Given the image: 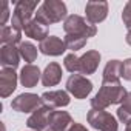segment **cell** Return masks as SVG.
Returning <instances> with one entry per match:
<instances>
[{"label": "cell", "mask_w": 131, "mask_h": 131, "mask_svg": "<svg viewBox=\"0 0 131 131\" xmlns=\"http://www.w3.org/2000/svg\"><path fill=\"white\" fill-rule=\"evenodd\" d=\"M126 90L119 83H102L97 94L91 99V108L93 110H105L110 105L122 103L126 97Z\"/></svg>", "instance_id": "6da1fadb"}, {"label": "cell", "mask_w": 131, "mask_h": 131, "mask_svg": "<svg viewBox=\"0 0 131 131\" xmlns=\"http://www.w3.org/2000/svg\"><path fill=\"white\" fill-rule=\"evenodd\" d=\"M65 17H67V5L60 0H45L36 13V20L45 26L62 22Z\"/></svg>", "instance_id": "7a4b0ae2"}, {"label": "cell", "mask_w": 131, "mask_h": 131, "mask_svg": "<svg viewBox=\"0 0 131 131\" xmlns=\"http://www.w3.org/2000/svg\"><path fill=\"white\" fill-rule=\"evenodd\" d=\"M63 29L67 34H76V36H83V37H93L97 32L96 25L90 23L86 19H83L82 16L77 14H71L65 19L63 23Z\"/></svg>", "instance_id": "3957f363"}, {"label": "cell", "mask_w": 131, "mask_h": 131, "mask_svg": "<svg viewBox=\"0 0 131 131\" xmlns=\"http://www.w3.org/2000/svg\"><path fill=\"white\" fill-rule=\"evenodd\" d=\"M37 6H39V2H36V0H20V2H17L16 8H14V13H13L11 25L16 26L17 29L23 31L25 25L32 20L31 17H32Z\"/></svg>", "instance_id": "277c9868"}, {"label": "cell", "mask_w": 131, "mask_h": 131, "mask_svg": "<svg viewBox=\"0 0 131 131\" xmlns=\"http://www.w3.org/2000/svg\"><path fill=\"white\" fill-rule=\"evenodd\" d=\"M88 123L99 129V131H117L119 129V123L116 120V117L110 113H106L105 110H93L88 111L86 114Z\"/></svg>", "instance_id": "5b68a950"}, {"label": "cell", "mask_w": 131, "mask_h": 131, "mask_svg": "<svg viewBox=\"0 0 131 131\" xmlns=\"http://www.w3.org/2000/svg\"><path fill=\"white\" fill-rule=\"evenodd\" d=\"M67 91L76 99H86L93 91V82L82 74H71L67 80Z\"/></svg>", "instance_id": "8992f818"}, {"label": "cell", "mask_w": 131, "mask_h": 131, "mask_svg": "<svg viewBox=\"0 0 131 131\" xmlns=\"http://www.w3.org/2000/svg\"><path fill=\"white\" fill-rule=\"evenodd\" d=\"M42 106V97L32 93H23L19 94L16 99L11 102V108L17 113H34L37 108Z\"/></svg>", "instance_id": "52a82bcc"}, {"label": "cell", "mask_w": 131, "mask_h": 131, "mask_svg": "<svg viewBox=\"0 0 131 131\" xmlns=\"http://www.w3.org/2000/svg\"><path fill=\"white\" fill-rule=\"evenodd\" d=\"M86 20L93 25H97L103 22L108 16V3L105 0H91L85 6Z\"/></svg>", "instance_id": "ba28073f"}, {"label": "cell", "mask_w": 131, "mask_h": 131, "mask_svg": "<svg viewBox=\"0 0 131 131\" xmlns=\"http://www.w3.org/2000/svg\"><path fill=\"white\" fill-rule=\"evenodd\" d=\"M42 105L54 110V108H62L70 105V94L63 90H57V91H46L42 96Z\"/></svg>", "instance_id": "9c48e42d"}, {"label": "cell", "mask_w": 131, "mask_h": 131, "mask_svg": "<svg viewBox=\"0 0 131 131\" xmlns=\"http://www.w3.org/2000/svg\"><path fill=\"white\" fill-rule=\"evenodd\" d=\"M17 88V74L14 68H3L0 71V96L8 97Z\"/></svg>", "instance_id": "30bf717a"}, {"label": "cell", "mask_w": 131, "mask_h": 131, "mask_svg": "<svg viewBox=\"0 0 131 131\" xmlns=\"http://www.w3.org/2000/svg\"><path fill=\"white\" fill-rule=\"evenodd\" d=\"M39 49L45 56H62L67 51V45H65V40L57 36H48L43 42H40Z\"/></svg>", "instance_id": "8fae6325"}, {"label": "cell", "mask_w": 131, "mask_h": 131, "mask_svg": "<svg viewBox=\"0 0 131 131\" xmlns=\"http://www.w3.org/2000/svg\"><path fill=\"white\" fill-rule=\"evenodd\" d=\"M100 63V52L96 49L86 51L82 57H79V73L80 74H93L96 73Z\"/></svg>", "instance_id": "7c38bea8"}, {"label": "cell", "mask_w": 131, "mask_h": 131, "mask_svg": "<svg viewBox=\"0 0 131 131\" xmlns=\"http://www.w3.org/2000/svg\"><path fill=\"white\" fill-rule=\"evenodd\" d=\"M73 123H74L73 117L67 111L52 110L48 116V125H49V128H54L56 131H68Z\"/></svg>", "instance_id": "4fadbf2b"}, {"label": "cell", "mask_w": 131, "mask_h": 131, "mask_svg": "<svg viewBox=\"0 0 131 131\" xmlns=\"http://www.w3.org/2000/svg\"><path fill=\"white\" fill-rule=\"evenodd\" d=\"M51 111H52V110L48 108V106H45V105H42L40 108H37V110L28 117V120H26L28 128H31V129H34V131H43V129L46 128V125H48V116H49Z\"/></svg>", "instance_id": "5bb4252c"}, {"label": "cell", "mask_w": 131, "mask_h": 131, "mask_svg": "<svg viewBox=\"0 0 131 131\" xmlns=\"http://www.w3.org/2000/svg\"><path fill=\"white\" fill-rule=\"evenodd\" d=\"M20 51L14 45H3L0 48V63L3 68H17L20 60Z\"/></svg>", "instance_id": "9a60e30c"}, {"label": "cell", "mask_w": 131, "mask_h": 131, "mask_svg": "<svg viewBox=\"0 0 131 131\" xmlns=\"http://www.w3.org/2000/svg\"><path fill=\"white\" fill-rule=\"evenodd\" d=\"M20 83L25 86V88H32L37 85V82L40 80L42 74H40V70L36 65H25L20 71Z\"/></svg>", "instance_id": "2e32d148"}, {"label": "cell", "mask_w": 131, "mask_h": 131, "mask_svg": "<svg viewBox=\"0 0 131 131\" xmlns=\"http://www.w3.org/2000/svg\"><path fill=\"white\" fill-rule=\"evenodd\" d=\"M23 32L26 37L29 39H34V40H39V42H43L46 37H48V26H45L43 23H40L39 20L32 19L31 22H28L23 28Z\"/></svg>", "instance_id": "e0dca14e"}, {"label": "cell", "mask_w": 131, "mask_h": 131, "mask_svg": "<svg viewBox=\"0 0 131 131\" xmlns=\"http://www.w3.org/2000/svg\"><path fill=\"white\" fill-rule=\"evenodd\" d=\"M62 79V68L60 65L56 62H51L49 65H46L45 71L42 73V83L43 86H54L60 82Z\"/></svg>", "instance_id": "ac0fdd59"}, {"label": "cell", "mask_w": 131, "mask_h": 131, "mask_svg": "<svg viewBox=\"0 0 131 131\" xmlns=\"http://www.w3.org/2000/svg\"><path fill=\"white\" fill-rule=\"evenodd\" d=\"M120 70H122L120 60H110L103 70L102 83H119L120 82Z\"/></svg>", "instance_id": "d6986e66"}, {"label": "cell", "mask_w": 131, "mask_h": 131, "mask_svg": "<svg viewBox=\"0 0 131 131\" xmlns=\"http://www.w3.org/2000/svg\"><path fill=\"white\" fill-rule=\"evenodd\" d=\"M22 39V31L17 29L16 26H3L2 28V32H0V42L3 45H16V43H22L20 42Z\"/></svg>", "instance_id": "ffe728a7"}, {"label": "cell", "mask_w": 131, "mask_h": 131, "mask_svg": "<svg viewBox=\"0 0 131 131\" xmlns=\"http://www.w3.org/2000/svg\"><path fill=\"white\" fill-rule=\"evenodd\" d=\"M19 51L25 62H28V65H32V62L37 59V48L31 42H22L19 45Z\"/></svg>", "instance_id": "44dd1931"}, {"label": "cell", "mask_w": 131, "mask_h": 131, "mask_svg": "<svg viewBox=\"0 0 131 131\" xmlns=\"http://www.w3.org/2000/svg\"><path fill=\"white\" fill-rule=\"evenodd\" d=\"M86 37L83 36H76V34H67L65 36V45H67V49H71V51H77V49H82L85 45H86Z\"/></svg>", "instance_id": "7402d4cb"}, {"label": "cell", "mask_w": 131, "mask_h": 131, "mask_svg": "<svg viewBox=\"0 0 131 131\" xmlns=\"http://www.w3.org/2000/svg\"><path fill=\"white\" fill-rule=\"evenodd\" d=\"M117 119L123 123H128L131 120V93L126 94L125 100L122 102V105L117 110Z\"/></svg>", "instance_id": "603a6c76"}, {"label": "cell", "mask_w": 131, "mask_h": 131, "mask_svg": "<svg viewBox=\"0 0 131 131\" xmlns=\"http://www.w3.org/2000/svg\"><path fill=\"white\" fill-rule=\"evenodd\" d=\"M63 65H65V68H67V71H70L73 74L79 73V57L74 52H71V54H68L67 57H65Z\"/></svg>", "instance_id": "cb8c5ba5"}, {"label": "cell", "mask_w": 131, "mask_h": 131, "mask_svg": "<svg viewBox=\"0 0 131 131\" xmlns=\"http://www.w3.org/2000/svg\"><path fill=\"white\" fill-rule=\"evenodd\" d=\"M120 77L125 80L131 82V59H126L122 62V70H120Z\"/></svg>", "instance_id": "d4e9b609"}, {"label": "cell", "mask_w": 131, "mask_h": 131, "mask_svg": "<svg viewBox=\"0 0 131 131\" xmlns=\"http://www.w3.org/2000/svg\"><path fill=\"white\" fill-rule=\"evenodd\" d=\"M122 20L125 23L126 28H131V0L123 6V11H122Z\"/></svg>", "instance_id": "484cf974"}, {"label": "cell", "mask_w": 131, "mask_h": 131, "mask_svg": "<svg viewBox=\"0 0 131 131\" xmlns=\"http://www.w3.org/2000/svg\"><path fill=\"white\" fill-rule=\"evenodd\" d=\"M9 17V9H8V2L6 0H3L2 2V16H0V25H2V28L5 26L6 20Z\"/></svg>", "instance_id": "4316f807"}, {"label": "cell", "mask_w": 131, "mask_h": 131, "mask_svg": "<svg viewBox=\"0 0 131 131\" xmlns=\"http://www.w3.org/2000/svg\"><path fill=\"white\" fill-rule=\"evenodd\" d=\"M68 131H88V129H86V128H85V126H83L82 123H76V122H74V123L71 125V128H70Z\"/></svg>", "instance_id": "83f0119b"}, {"label": "cell", "mask_w": 131, "mask_h": 131, "mask_svg": "<svg viewBox=\"0 0 131 131\" xmlns=\"http://www.w3.org/2000/svg\"><path fill=\"white\" fill-rule=\"evenodd\" d=\"M126 43L131 46V28H128V32H126Z\"/></svg>", "instance_id": "f1b7e54d"}, {"label": "cell", "mask_w": 131, "mask_h": 131, "mask_svg": "<svg viewBox=\"0 0 131 131\" xmlns=\"http://www.w3.org/2000/svg\"><path fill=\"white\" fill-rule=\"evenodd\" d=\"M126 125V128H125V131H131V120L128 122V123H125Z\"/></svg>", "instance_id": "f546056e"}, {"label": "cell", "mask_w": 131, "mask_h": 131, "mask_svg": "<svg viewBox=\"0 0 131 131\" xmlns=\"http://www.w3.org/2000/svg\"><path fill=\"white\" fill-rule=\"evenodd\" d=\"M45 131H56L54 128H48V129H45Z\"/></svg>", "instance_id": "4dcf8cb0"}]
</instances>
